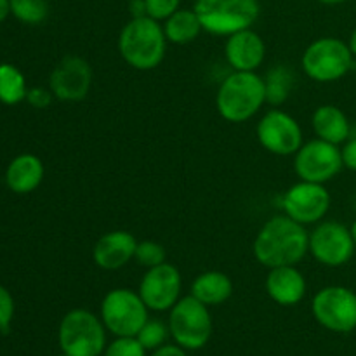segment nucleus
Listing matches in <instances>:
<instances>
[{
  "instance_id": "nucleus-1",
  "label": "nucleus",
  "mask_w": 356,
  "mask_h": 356,
  "mask_svg": "<svg viewBox=\"0 0 356 356\" xmlns=\"http://www.w3.org/2000/svg\"><path fill=\"white\" fill-rule=\"evenodd\" d=\"M309 252V233L301 222L287 214L273 216L257 232L254 257L268 270L278 266H298Z\"/></svg>"
},
{
  "instance_id": "nucleus-2",
  "label": "nucleus",
  "mask_w": 356,
  "mask_h": 356,
  "mask_svg": "<svg viewBox=\"0 0 356 356\" xmlns=\"http://www.w3.org/2000/svg\"><path fill=\"white\" fill-rule=\"evenodd\" d=\"M122 59L139 72H149L163 61L167 37L163 24L149 16L132 17L118 35Z\"/></svg>"
},
{
  "instance_id": "nucleus-3",
  "label": "nucleus",
  "mask_w": 356,
  "mask_h": 356,
  "mask_svg": "<svg viewBox=\"0 0 356 356\" xmlns=\"http://www.w3.org/2000/svg\"><path fill=\"white\" fill-rule=\"evenodd\" d=\"M266 103L264 79L256 72H233L216 94V108L225 120L242 124L259 113Z\"/></svg>"
},
{
  "instance_id": "nucleus-4",
  "label": "nucleus",
  "mask_w": 356,
  "mask_h": 356,
  "mask_svg": "<svg viewBox=\"0 0 356 356\" xmlns=\"http://www.w3.org/2000/svg\"><path fill=\"white\" fill-rule=\"evenodd\" d=\"M59 348L68 356H99L106 350V327L89 309L76 308L59 323Z\"/></svg>"
},
{
  "instance_id": "nucleus-5",
  "label": "nucleus",
  "mask_w": 356,
  "mask_h": 356,
  "mask_svg": "<svg viewBox=\"0 0 356 356\" xmlns=\"http://www.w3.org/2000/svg\"><path fill=\"white\" fill-rule=\"evenodd\" d=\"M193 9L204 31L219 37L247 30L261 13L259 0H197Z\"/></svg>"
},
{
  "instance_id": "nucleus-6",
  "label": "nucleus",
  "mask_w": 356,
  "mask_h": 356,
  "mask_svg": "<svg viewBox=\"0 0 356 356\" xmlns=\"http://www.w3.org/2000/svg\"><path fill=\"white\" fill-rule=\"evenodd\" d=\"M353 52L350 45L336 37H323L312 42L301 58L306 75L320 83L336 82L353 68Z\"/></svg>"
},
{
  "instance_id": "nucleus-7",
  "label": "nucleus",
  "mask_w": 356,
  "mask_h": 356,
  "mask_svg": "<svg viewBox=\"0 0 356 356\" xmlns=\"http://www.w3.org/2000/svg\"><path fill=\"white\" fill-rule=\"evenodd\" d=\"M169 332L174 343L184 350H202L212 336V316L209 313V306L191 294L181 298L170 309Z\"/></svg>"
},
{
  "instance_id": "nucleus-8",
  "label": "nucleus",
  "mask_w": 356,
  "mask_h": 356,
  "mask_svg": "<svg viewBox=\"0 0 356 356\" xmlns=\"http://www.w3.org/2000/svg\"><path fill=\"white\" fill-rule=\"evenodd\" d=\"M148 306L139 292L113 289L101 301V320L115 337H136L148 322Z\"/></svg>"
},
{
  "instance_id": "nucleus-9",
  "label": "nucleus",
  "mask_w": 356,
  "mask_h": 356,
  "mask_svg": "<svg viewBox=\"0 0 356 356\" xmlns=\"http://www.w3.org/2000/svg\"><path fill=\"white\" fill-rule=\"evenodd\" d=\"M312 313L330 332H351L356 329V294L343 285L323 287L313 298Z\"/></svg>"
},
{
  "instance_id": "nucleus-10",
  "label": "nucleus",
  "mask_w": 356,
  "mask_h": 356,
  "mask_svg": "<svg viewBox=\"0 0 356 356\" xmlns=\"http://www.w3.org/2000/svg\"><path fill=\"white\" fill-rule=\"evenodd\" d=\"M344 167L341 148L323 139L305 143L294 155V170L301 181L325 184Z\"/></svg>"
},
{
  "instance_id": "nucleus-11",
  "label": "nucleus",
  "mask_w": 356,
  "mask_h": 356,
  "mask_svg": "<svg viewBox=\"0 0 356 356\" xmlns=\"http://www.w3.org/2000/svg\"><path fill=\"white\" fill-rule=\"evenodd\" d=\"M259 145L277 156H291L298 153L302 143V131L299 122L284 110L266 111L256 127Z\"/></svg>"
},
{
  "instance_id": "nucleus-12",
  "label": "nucleus",
  "mask_w": 356,
  "mask_h": 356,
  "mask_svg": "<svg viewBox=\"0 0 356 356\" xmlns=\"http://www.w3.org/2000/svg\"><path fill=\"white\" fill-rule=\"evenodd\" d=\"M355 240L351 229L337 221L318 222L309 233V252L320 264L339 268L355 254Z\"/></svg>"
},
{
  "instance_id": "nucleus-13",
  "label": "nucleus",
  "mask_w": 356,
  "mask_h": 356,
  "mask_svg": "<svg viewBox=\"0 0 356 356\" xmlns=\"http://www.w3.org/2000/svg\"><path fill=\"white\" fill-rule=\"evenodd\" d=\"M284 214L302 226L316 225L330 209V193L325 184L299 181L292 184L282 197Z\"/></svg>"
},
{
  "instance_id": "nucleus-14",
  "label": "nucleus",
  "mask_w": 356,
  "mask_h": 356,
  "mask_svg": "<svg viewBox=\"0 0 356 356\" xmlns=\"http://www.w3.org/2000/svg\"><path fill=\"white\" fill-rule=\"evenodd\" d=\"M183 278L170 263H162L146 270L139 284V296L152 312H170L181 299Z\"/></svg>"
},
{
  "instance_id": "nucleus-15",
  "label": "nucleus",
  "mask_w": 356,
  "mask_h": 356,
  "mask_svg": "<svg viewBox=\"0 0 356 356\" xmlns=\"http://www.w3.org/2000/svg\"><path fill=\"white\" fill-rule=\"evenodd\" d=\"M90 86H92V68L80 56L63 58L49 76V89L59 101L76 103L86 99Z\"/></svg>"
},
{
  "instance_id": "nucleus-16",
  "label": "nucleus",
  "mask_w": 356,
  "mask_h": 356,
  "mask_svg": "<svg viewBox=\"0 0 356 356\" xmlns=\"http://www.w3.org/2000/svg\"><path fill=\"white\" fill-rule=\"evenodd\" d=\"M225 56L233 72H256L266 58V45L259 33L247 28L229 35L225 44Z\"/></svg>"
},
{
  "instance_id": "nucleus-17",
  "label": "nucleus",
  "mask_w": 356,
  "mask_h": 356,
  "mask_svg": "<svg viewBox=\"0 0 356 356\" xmlns=\"http://www.w3.org/2000/svg\"><path fill=\"white\" fill-rule=\"evenodd\" d=\"M136 247H138V240L132 233L124 232V229H115V232L104 233L94 243L92 259L101 270H120L134 259Z\"/></svg>"
},
{
  "instance_id": "nucleus-18",
  "label": "nucleus",
  "mask_w": 356,
  "mask_h": 356,
  "mask_svg": "<svg viewBox=\"0 0 356 356\" xmlns=\"http://www.w3.org/2000/svg\"><path fill=\"white\" fill-rule=\"evenodd\" d=\"M266 292L277 305L296 306L306 296V278L298 266L271 268L266 277Z\"/></svg>"
},
{
  "instance_id": "nucleus-19",
  "label": "nucleus",
  "mask_w": 356,
  "mask_h": 356,
  "mask_svg": "<svg viewBox=\"0 0 356 356\" xmlns=\"http://www.w3.org/2000/svg\"><path fill=\"white\" fill-rule=\"evenodd\" d=\"M44 179V163L37 155L23 153L9 163L6 170V183L10 191L26 195L37 190Z\"/></svg>"
},
{
  "instance_id": "nucleus-20",
  "label": "nucleus",
  "mask_w": 356,
  "mask_h": 356,
  "mask_svg": "<svg viewBox=\"0 0 356 356\" xmlns=\"http://www.w3.org/2000/svg\"><path fill=\"white\" fill-rule=\"evenodd\" d=\"M313 131L316 138L332 145H343L350 139L351 125L346 113L334 104H322L312 117Z\"/></svg>"
},
{
  "instance_id": "nucleus-21",
  "label": "nucleus",
  "mask_w": 356,
  "mask_h": 356,
  "mask_svg": "<svg viewBox=\"0 0 356 356\" xmlns=\"http://www.w3.org/2000/svg\"><path fill=\"white\" fill-rule=\"evenodd\" d=\"M191 296L205 306H219L233 294V282L222 271H204L191 284Z\"/></svg>"
},
{
  "instance_id": "nucleus-22",
  "label": "nucleus",
  "mask_w": 356,
  "mask_h": 356,
  "mask_svg": "<svg viewBox=\"0 0 356 356\" xmlns=\"http://www.w3.org/2000/svg\"><path fill=\"white\" fill-rule=\"evenodd\" d=\"M167 42L176 45H186L193 42L204 31L195 9H177L163 24Z\"/></svg>"
},
{
  "instance_id": "nucleus-23",
  "label": "nucleus",
  "mask_w": 356,
  "mask_h": 356,
  "mask_svg": "<svg viewBox=\"0 0 356 356\" xmlns=\"http://www.w3.org/2000/svg\"><path fill=\"white\" fill-rule=\"evenodd\" d=\"M26 80L19 68L10 63H2L0 65V103L13 106L26 99Z\"/></svg>"
},
{
  "instance_id": "nucleus-24",
  "label": "nucleus",
  "mask_w": 356,
  "mask_h": 356,
  "mask_svg": "<svg viewBox=\"0 0 356 356\" xmlns=\"http://www.w3.org/2000/svg\"><path fill=\"white\" fill-rule=\"evenodd\" d=\"M264 87H266V103L278 106L287 101L294 87V73L285 66H275L264 76Z\"/></svg>"
},
{
  "instance_id": "nucleus-25",
  "label": "nucleus",
  "mask_w": 356,
  "mask_h": 356,
  "mask_svg": "<svg viewBox=\"0 0 356 356\" xmlns=\"http://www.w3.org/2000/svg\"><path fill=\"white\" fill-rule=\"evenodd\" d=\"M10 14L24 24L44 23L49 14L47 0H9Z\"/></svg>"
},
{
  "instance_id": "nucleus-26",
  "label": "nucleus",
  "mask_w": 356,
  "mask_h": 356,
  "mask_svg": "<svg viewBox=\"0 0 356 356\" xmlns=\"http://www.w3.org/2000/svg\"><path fill=\"white\" fill-rule=\"evenodd\" d=\"M169 325H165L160 320H149L143 325V329L138 332V341L145 346L146 351H155L160 346H163L169 337Z\"/></svg>"
},
{
  "instance_id": "nucleus-27",
  "label": "nucleus",
  "mask_w": 356,
  "mask_h": 356,
  "mask_svg": "<svg viewBox=\"0 0 356 356\" xmlns=\"http://www.w3.org/2000/svg\"><path fill=\"white\" fill-rule=\"evenodd\" d=\"M134 259L145 268L159 266V264L165 263L167 250L162 243L153 242V240H143V242H138Z\"/></svg>"
},
{
  "instance_id": "nucleus-28",
  "label": "nucleus",
  "mask_w": 356,
  "mask_h": 356,
  "mask_svg": "<svg viewBox=\"0 0 356 356\" xmlns=\"http://www.w3.org/2000/svg\"><path fill=\"white\" fill-rule=\"evenodd\" d=\"M104 356H146V350L138 337H117L104 350Z\"/></svg>"
},
{
  "instance_id": "nucleus-29",
  "label": "nucleus",
  "mask_w": 356,
  "mask_h": 356,
  "mask_svg": "<svg viewBox=\"0 0 356 356\" xmlns=\"http://www.w3.org/2000/svg\"><path fill=\"white\" fill-rule=\"evenodd\" d=\"M146 16L156 21H165L179 9L181 0H145Z\"/></svg>"
},
{
  "instance_id": "nucleus-30",
  "label": "nucleus",
  "mask_w": 356,
  "mask_h": 356,
  "mask_svg": "<svg viewBox=\"0 0 356 356\" xmlns=\"http://www.w3.org/2000/svg\"><path fill=\"white\" fill-rule=\"evenodd\" d=\"M14 316V299L3 285H0V332H7Z\"/></svg>"
},
{
  "instance_id": "nucleus-31",
  "label": "nucleus",
  "mask_w": 356,
  "mask_h": 356,
  "mask_svg": "<svg viewBox=\"0 0 356 356\" xmlns=\"http://www.w3.org/2000/svg\"><path fill=\"white\" fill-rule=\"evenodd\" d=\"M54 99V94H52L51 89H44V87H33V89H28L26 101L33 108H38V110H44Z\"/></svg>"
},
{
  "instance_id": "nucleus-32",
  "label": "nucleus",
  "mask_w": 356,
  "mask_h": 356,
  "mask_svg": "<svg viewBox=\"0 0 356 356\" xmlns=\"http://www.w3.org/2000/svg\"><path fill=\"white\" fill-rule=\"evenodd\" d=\"M341 155H343L344 167L356 172V138H350L344 146L341 148Z\"/></svg>"
},
{
  "instance_id": "nucleus-33",
  "label": "nucleus",
  "mask_w": 356,
  "mask_h": 356,
  "mask_svg": "<svg viewBox=\"0 0 356 356\" xmlns=\"http://www.w3.org/2000/svg\"><path fill=\"white\" fill-rule=\"evenodd\" d=\"M152 356H188V353L179 344H163L159 350L153 351Z\"/></svg>"
},
{
  "instance_id": "nucleus-34",
  "label": "nucleus",
  "mask_w": 356,
  "mask_h": 356,
  "mask_svg": "<svg viewBox=\"0 0 356 356\" xmlns=\"http://www.w3.org/2000/svg\"><path fill=\"white\" fill-rule=\"evenodd\" d=\"M129 10H131L132 17L146 16L145 0H131V2H129Z\"/></svg>"
},
{
  "instance_id": "nucleus-35",
  "label": "nucleus",
  "mask_w": 356,
  "mask_h": 356,
  "mask_svg": "<svg viewBox=\"0 0 356 356\" xmlns=\"http://www.w3.org/2000/svg\"><path fill=\"white\" fill-rule=\"evenodd\" d=\"M10 14V2L9 0H0V23L7 19V16Z\"/></svg>"
},
{
  "instance_id": "nucleus-36",
  "label": "nucleus",
  "mask_w": 356,
  "mask_h": 356,
  "mask_svg": "<svg viewBox=\"0 0 356 356\" xmlns=\"http://www.w3.org/2000/svg\"><path fill=\"white\" fill-rule=\"evenodd\" d=\"M348 45H350L351 52H353V56L356 58V28L353 30V33H351L350 37V42H348Z\"/></svg>"
},
{
  "instance_id": "nucleus-37",
  "label": "nucleus",
  "mask_w": 356,
  "mask_h": 356,
  "mask_svg": "<svg viewBox=\"0 0 356 356\" xmlns=\"http://www.w3.org/2000/svg\"><path fill=\"white\" fill-rule=\"evenodd\" d=\"M318 2L325 3V6H339V3L348 2V0H318Z\"/></svg>"
},
{
  "instance_id": "nucleus-38",
  "label": "nucleus",
  "mask_w": 356,
  "mask_h": 356,
  "mask_svg": "<svg viewBox=\"0 0 356 356\" xmlns=\"http://www.w3.org/2000/svg\"><path fill=\"white\" fill-rule=\"evenodd\" d=\"M351 235H353V240H355V245H356V221L353 222V226H351Z\"/></svg>"
},
{
  "instance_id": "nucleus-39",
  "label": "nucleus",
  "mask_w": 356,
  "mask_h": 356,
  "mask_svg": "<svg viewBox=\"0 0 356 356\" xmlns=\"http://www.w3.org/2000/svg\"><path fill=\"white\" fill-rule=\"evenodd\" d=\"M58 356H68V355H65V353H61V355H58Z\"/></svg>"
}]
</instances>
